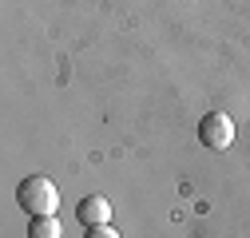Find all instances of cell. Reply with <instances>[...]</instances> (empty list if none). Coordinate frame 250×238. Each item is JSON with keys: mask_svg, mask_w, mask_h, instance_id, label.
<instances>
[{"mask_svg": "<svg viewBox=\"0 0 250 238\" xmlns=\"http://www.w3.org/2000/svg\"><path fill=\"white\" fill-rule=\"evenodd\" d=\"M16 202L24 206V215H32V218H40V215H56V206H60V191H56L52 178L32 175V178H24V183H20Z\"/></svg>", "mask_w": 250, "mask_h": 238, "instance_id": "6da1fadb", "label": "cell"}, {"mask_svg": "<svg viewBox=\"0 0 250 238\" xmlns=\"http://www.w3.org/2000/svg\"><path fill=\"white\" fill-rule=\"evenodd\" d=\"M199 139H203V147H210V151H227V147L234 143V119H230L227 111H210V115H203Z\"/></svg>", "mask_w": 250, "mask_h": 238, "instance_id": "7a4b0ae2", "label": "cell"}, {"mask_svg": "<svg viewBox=\"0 0 250 238\" xmlns=\"http://www.w3.org/2000/svg\"><path fill=\"white\" fill-rule=\"evenodd\" d=\"M76 218H80L83 226H104V222L111 218V202H107L104 195H87V198H80V206H76Z\"/></svg>", "mask_w": 250, "mask_h": 238, "instance_id": "3957f363", "label": "cell"}, {"mask_svg": "<svg viewBox=\"0 0 250 238\" xmlns=\"http://www.w3.org/2000/svg\"><path fill=\"white\" fill-rule=\"evenodd\" d=\"M28 238H64V226H60L56 215H40V218H32V226H28Z\"/></svg>", "mask_w": 250, "mask_h": 238, "instance_id": "277c9868", "label": "cell"}, {"mask_svg": "<svg viewBox=\"0 0 250 238\" xmlns=\"http://www.w3.org/2000/svg\"><path fill=\"white\" fill-rule=\"evenodd\" d=\"M83 238H119V230H111V226L104 222V226H87V234H83Z\"/></svg>", "mask_w": 250, "mask_h": 238, "instance_id": "5b68a950", "label": "cell"}]
</instances>
